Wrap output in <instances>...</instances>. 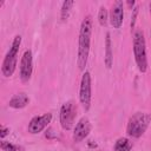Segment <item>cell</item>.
<instances>
[{
    "label": "cell",
    "instance_id": "cell-1",
    "mask_svg": "<svg viewBox=\"0 0 151 151\" xmlns=\"http://www.w3.org/2000/svg\"><path fill=\"white\" fill-rule=\"evenodd\" d=\"M91 33H92V18L87 15L81 21L80 32H79V45H78V66L83 71L87 64V58L90 53V44H91Z\"/></svg>",
    "mask_w": 151,
    "mask_h": 151
},
{
    "label": "cell",
    "instance_id": "cell-2",
    "mask_svg": "<svg viewBox=\"0 0 151 151\" xmlns=\"http://www.w3.org/2000/svg\"><path fill=\"white\" fill-rule=\"evenodd\" d=\"M133 53L138 70L142 73H145L147 70V59H146L145 38L142 29H137L133 34Z\"/></svg>",
    "mask_w": 151,
    "mask_h": 151
},
{
    "label": "cell",
    "instance_id": "cell-3",
    "mask_svg": "<svg viewBox=\"0 0 151 151\" xmlns=\"http://www.w3.org/2000/svg\"><path fill=\"white\" fill-rule=\"evenodd\" d=\"M151 122V116L145 112H137L132 117H130L126 132L130 137L139 138L147 129L149 124Z\"/></svg>",
    "mask_w": 151,
    "mask_h": 151
},
{
    "label": "cell",
    "instance_id": "cell-4",
    "mask_svg": "<svg viewBox=\"0 0 151 151\" xmlns=\"http://www.w3.org/2000/svg\"><path fill=\"white\" fill-rule=\"evenodd\" d=\"M21 44V37L20 35H15L9 51L7 52L4 61H2V67L1 71L4 73L5 77H11L17 67V61H18V52H19V47Z\"/></svg>",
    "mask_w": 151,
    "mask_h": 151
},
{
    "label": "cell",
    "instance_id": "cell-5",
    "mask_svg": "<svg viewBox=\"0 0 151 151\" xmlns=\"http://www.w3.org/2000/svg\"><path fill=\"white\" fill-rule=\"evenodd\" d=\"M77 107L73 101H66L61 105L60 109V125L64 130H71L74 125V118Z\"/></svg>",
    "mask_w": 151,
    "mask_h": 151
},
{
    "label": "cell",
    "instance_id": "cell-6",
    "mask_svg": "<svg viewBox=\"0 0 151 151\" xmlns=\"http://www.w3.org/2000/svg\"><path fill=\"white\" fill-rule=\"evenodd\" d=\"M91 74L90 72L85 71V73L81 77V81H80V90H79V99L80 103L83 104L84 109L87 111L90 109L91 105Z\"/></svg>",
    "mask_w": 151,
    "mask_h": 151
},
{
    "label": "cell",
    "instance_id": "cell-7",
    "mask_svg": "<svg viewBox=\"0 0 151 151\" xmlns=\"http://www.w3.org/2000/svg\"><path fill=\"white\" fill-rule=\"evenodd\" d=\"M33 71V60L32 52L29 50L25 51L20 60V78L22 81H28Z\"/></svg>",
    "mask_w": 151,
    "mask_h": 151
},
{
    "label": "cell",
    "instance_id": "cell-8",
    "mask_svg": "<svg viewBox=\"0 0 151 151\" xmlns=\"http://www.w3.org/2000/svg\"><path fill=\"white\" fill-rule=\"evenodd\" d=\"M52 120V114L51 113H45L41 116H37L31 119L28 124V131L31 133H39L41 132Z\"/></svg>",
    "mask_w": 151,
    "mask_h": 151
},
{
    "label": "cell",
    "instance_id": "cell-9",
    "mask_svg": "<svg viewBox=\"0 0 151 151\" xmlns=\"http://www.w3.org/2000/svg\"><path fill=\"white\" fill-rule=\"evenodd\" d=\"M91 131V124L90 120L86 117H83L74 126L73 130V140L74 142H81L87 137V134Z\"/></svg>",
    "mask_w": 151,
    "mask_h": 151
},
{
    "label": "cell",
    "instance_id": "cell-10",
    "mask_svg": "<svg viewBox=\"0 0 151 151\" xmlns=\"http://www.w3.org/2000/svg\"><path fill=\"white\" fill-rule=\"evenodd\" d=\"M123 19H124V4L120 0H117L111 9V14H110V22L114 28H119L123 24Z\"/></svg>",
    "mask_w": 151,
    "mask_h": 151
},
{
    "label": "cell",
    "instance_id": "cell-11",
    "mask_svg": "<svg viewBox=\"0 0 151 151\" xmlns=\"http://www.w3.org/2000/svg\"><path fill=\"white\" fill-rule=\"evenodd\" d=\"M29 101V98L26 93L24 92H20V93H17L14 94L11 99H9V107H13V109H22L25 107Z\"/></svg>",
    "mask_w": 151,
    "mask_h": 151
},
{
    "label": "cell",
    "instance_id": "cell-12",
    "mask_svg": "<svg viewBox=\"0 0 151 151\" xmlns=\"http://www.w3.org/2000/svg\"><path fill=\"white\" fill-rule=\"evenodd\" d=\"M112 48H111V37L110 33H106L105 38V65L107 68H111L112 66Z\"/></svg>",
    "mask_w": 151,
    "mask_h": 151
},
{
    "label": "cell",
    "instance_id": "cell-13",
    "mask_svg": "<svg viewBox=\"0 0 151 151\" xmlns=\"http://www.w3.org/2000/svg\"><path fill=\"white\" fill-rule=\"evenodd\" d=\"M132 149V142L130 139L123 137L119 138L114 144V151H130Z\"/></svg>",
    "mask_w": 151,
    "mask_h": 151
},
{
    "label": "cell",
    "instance_id": "cell-14",
    "mask_svg": "<svg viewBox=\"0 0 151 151\" xmlns=\"http://www.w3.org/2000/svg\"><path fill=\"white\" fill-rule=\"evenodd\" d=\"M73 5H74V2L72 0H66V1L63 2V7H61V20L63 21H65L68 18L71 8H72Z\"/></svg>",
    "mask_w": 151,
    "mask_h": 151
},
{
    "label": "cell",
    "instance_id": "cell-15",
    "mask_svg": "<svg viewBox=\"0 0 151 151\" xmlns=\"http://www.w3.org/2000/svg\"><path fill=\"white\" fill-rule=\"evenodd\" d=\"M0 147L2 151H24V147L19 146V145H14L9 142H6V140H2L1 144H0Z\"/></svg>",
    "mask_w": 151,
    "mask_h": 151
},
{
    "label": "cell",
    "instance_id": "cell-16",
    "mask_svg": "<svg viewBox=\"0 0 151 151\" xmlns=\"http://www.w3.org/2000/svg\"><path fill=\"white\" fill-rule=\"evenodd\" d=\"M98 21L101 26H105L107 24V11L104 6H101L99 8V12H98Z\"/></svg>",
    "mask_w": 151,
    "mask_h": 151
},
{
    "label": "cell",
    "instance_id": "cell-17",
    "mask_svg": "<svg viewBox=\"0 0 151 151\" xmlns=\"http://www.w3.org/2000/svg\"><path fill=\"white\" fill-rule=\"evenodd\" d=\"M138 9H139V7H138V6H136V7L133 8V13H132V18H131V28H133V27H134V25H136Z\"/></svg>",
    "mask_w": 151,
    "mask_h": 151
},
{
    "label": "cell",
    "instance_id": "cell-18",
    "mask_svg": "<svg viewBox=\"0 0 151 151\" xmlns=\"http://www.w3.org/2000/svg\"><path fill=\"white\" fill-rule=\"evenodd\" d=\"M9 132V129L8 127H5V126H1V130H0V138H5Z\"/></svg>",
    "mask_w": 151,
    "mask_h": 151
},
{
    "label": "cell",
    "instance_id": "cell-19",
    "mask_svg": "<svg viewBox=\"0 0 151 151\" xmlns=\"http://www.w3.org/2000/svg\"><path fill=\"white\" fill-rule=\"evenodd\" d=\"M127 5H129L130 7H132V6L134 5V1H133V0H132V1H127Z\"/></svg>",
    "mask_w": 151,
    "mask_h": 151
},
{
    "label": "cell",
    "instance_id": "cell-20",
    "mask_svg": "<svg viewBox=\"0 0 151 151\" xmlns=\"http://www.w3.org/2000/svg\"><path fill=\"white\" fill-rule=\"evenodd\" d=\"M150 14H151V2H150Z\"/></svg>",
    "mask_w": 151,
    "mask_h": 151
}]
</instances>
